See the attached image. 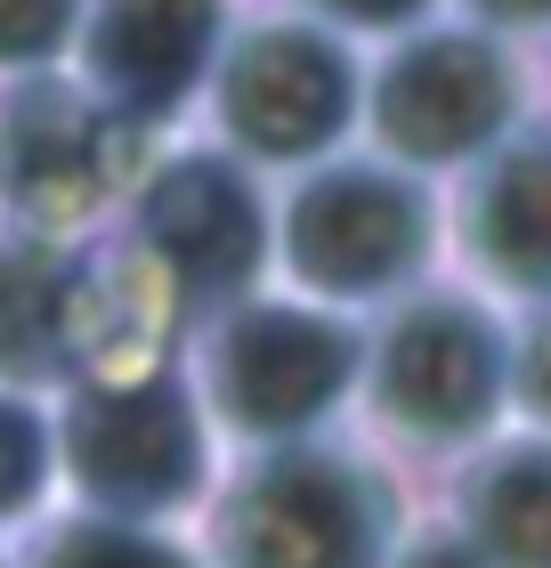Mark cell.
<instances>
[{
	"mask_svg": "<svg viewBox=\"0 0 551 568\" xmlns=\"http://www.w3.org/2000/svg\"><path fill=\"white\" fill-rule=\"evenodd\" d=\"M195 463V415L178 406V390H98L73 406V471L122 511L187 496Z\"/></svg>",
	"mask_w": 551,
	"mask_h": 568,
	"instance_id": "5b68a950",
	"label": "cell"
},
{
	"mask_svg": "<svg viewBox=\"0 0 551 568\" xmlns=\"http://www.w3.org/2000/svg\"><path fill=\"white\" fill-rule=\"evenodd\" d=\"M528 398H535L543 415H551V325L535 333V349H528Z\"/></svg>",
	"mask_w": 551,
	"mask_h": 568,
	"instance_id": "e0dca14e",
	"label": "cell"
},
{
	"mask_svg": "<svg viewBox=\"0 0 551 568\" xmlns=\"http://www.w3.org/2000/svg\"><path fill=\"white\" fill-rule=\"evenodd\" d=\"M374 398H381V415H398L422 438L479 430L487 406H494V333L462 301H422L381 342Z\"/></svg>",
	"mask_w": 551,
	"mask_h": 568,
	"instance_id": "3957f363",
	"label": "cell"
},
{
	"mask_svg": "<svg viewBox=\"0 0 551 568\" xmlns=\"http://www.w3.org/2000/svg\"><path fill=\"white\" fill-rule=\"evenodd\" d=\"M65 333V293L41 252H0V374H49Z\"/></svg>",
	"mask_w": 551,
	"mask_h": 568,
	"instance_id": "7c38bea8",
	"label": "cell"
},
{
	"mask_svg": "<svg viewBox=\"0 0 551 568\" xmlns=\"http://www.w3.org/2000/svg\"><path fill=\"white\" fill-rule=\"evenodd\" d=\"M479 528H487L494 560L551 568V455L494 463L487 487H479Z\"/></svg>",
	"mask_w": 551,
	"mask_h": 568,
	"instance_id": "4fadbf2b",
	"label": "cell"
},
{
	"mask_svg": "<svg viewBox=\"0 0 551 568\" xmlns=\"http://www.w3.org/2000/svg\"><path fill=\"white\" fill-rule=\"evenodd\" d=\"M146 236L195 293H235L259 268V203L220 163H171L146 195Z\"/></svg>",
	"mask_w": 551,
	"mask_h": 568,
	"instance_id": "ba28073f",
	"label": "cell"
},
{
	"mask_svg": "<svg viewBox=\"0 0 551 568\" xmlns=\"http://www.w3.org/2000/svg\"><path fill=\"white\" fill-rule=\"evenodd\" d=\"M340 374H349V333L293 308H252L220 342V398L244 430H300L333 406Z\"/></svg>",
	"mask_w": 551,
	"mask_h": 568,
	"instance_id": "8992f818",
	"label": "cell"
},
{
	"mask_svg": "<svg viewBox=\"0 0 551 568\" xmlns=\"http://www.w3.org/2000/svg\"><path fill=\"white\" fill-rule=\"evenodd\" d=\"M325 9H340V17H365V24H381V17H414L422 0H325Z\"/></svg>",
	"mask_w": 551,
	"mask_h": 568,
	"instance_id": "ac0fdd59",
	"label": "cell"
},
{
	"mask_svg": "<svg viewBox=\"0 0 551 568\" xmlns=\"http://www.w3.org/2000/svg\"><path fill=\"white\" fill-rule=\"evenodd\" d=\"M0 187L41 220H65L98 195V122L82 98L17 90L0 106Z\"/></svg>",
	"mask_w": 551,
	"mask_h": 568,
	"instance_id": "30bf717a",
	"label": "cell"
},
{
	"mask_svg": "<svg viewBox=\"0 0 551 568\" xmlns=\"http://www.w3.org/2000/svg\"><path fill=\"white\" fill-rule=\"evenodd\" d=\"M414 568H470V560H462V552H422Z\"/></svg>",
	"mask_w": 551,
	"mask_h": 568,
	"instance_id": "ffe728a7",
	"label": "cell"
},
{
	"mask_svg": "<svg viewBox=\"0 0 551 568\" xmlns=\"http://www.w3.org/2000/svg\"><path fill=\"white\" fill-rule=\"evenodd\" d=\"M511 114V73L494 49L479 41H414L381 82V139L414 154V163H438V154H462L503 131Z\"/></svg>",
	"mask_w": 551,
	"mask_h": 568,
	"instance_id": "52a82bcc",
	"label": "cell"
},
{
	"mask_svg": "<svg viewBox=\"0 0 551 568\" xmlns=\"http://www.w3.org/2000/svg\"><path fill=\"white\" fill-rule=\"evenodd\" d=\"M220 0H98L90 24V65L122 106L163 114L212 58Z\"/></svg>",
	"mask_w": 551,
	"mask_h": 568,
	"instance_id": "9c48e42d",
	"label": "cell"
},
{
	"mask_svg": "<svg viewBox=\"0 0 551 568\" xmlns=\"http://www.w3.org/2000/svg\"><path fill=\"white\" fill-rule=\"evenodd\" d=\"M487 17H511V24H528V17H551V0H479Z\"/></svg>",
	"mask_w": 551,
	"mask_h": 568,
	"instance_id": "d6986e66",
	"label": "cell"
},
{
	"mask_svg": "<svg viewBox=\"0 0 551 568\" xmlns=\"http://www.w3.org/2000/svg\"><path fill=\"white\" fill-rule=\"evenodd\" d=\"M381 504L389 496H374L340 463H276L259 487H244L227 545L244 568H365L374 528L389 520Z\"/></svg>",
	"mask_w": 551,
	"mask_h": 568,
	"instance_id": "6da1fadb",
	"label": "cell"
},
{
	"mask_svg": "<svg viewBox=\"0 0 551 568\" xmlns=\"http://www.w3.org/2000/svg\"><path fill=\"white\" fill-rule=\"evenodd\" d=\"M49 568H178V560L154 545H130V536H65Z\"/></svg>",
	"mask_w": 551,
	"mask_h": 568,
	"instance_id": "2e32d148",
	"label": "cell"
},
{
	"mask_svg": "<svg viewBox=\"0 0 551 568\" xmlns=\"http://www.w3.org/2000/svg\"><path fill=\"white\" fill-rule=\"evenodd\" d=\"M220 106L252 154H308L349 122V58L317 33H252L227 65Z\"/></svg>",
	"mask_w": 551,
	"mask_h": 568,
	"instance_id": "277c9868",
	"label": "cell"
},
{
	"mask_svg": "<svg viewBox=\"0 0 551 568\" xmlns=\"http://www.w3.org/2000/svg\"><path fill=\"white\" fill-rule=\"evenodd\" d=\"M33 479H41V430H33V415L0 406V511H17L33 496Z\"/></svg>",
	"mask_w": 551,
	"mask_h": 568,
	"instance_id": "9a60e30c",
	"label": "cell"
},
{
	"mask_svg": "<svg viewBox=\"0 0 551 568\" xmlns=\"http://www.w3.org/2000/svg\"><path fill=\"white\" fill-rule=\"evenodd\" d=\"M73 0H0V58H49L65 41Z\"/></svg>",
	"mask_w": 551,
	"mask_h": 568,
	"instance_id": "5bb4252c",
	"label": "cell"
},
{
	"mask_svg": "<svg viewBox=\"0 0 551 568\" xmlns=\"http://www.w3.org/2000/svg\"><path fill=\"white\" fill-rule=\"evenodd\" d=\"M422 261V195L381 171H333L293 203V268L325 293H374Z\"/></svg>",
	"mask_w": 551,
	"mask_h": 568,
	"instance_id": "7a4b0ae2",
	"label": "cell"
},
{
	"mask_svg": "<svg viewBox=\"0 0 551 568\" xmlns=\"http://www.w3.org/2000/svg\"><path fill=\"white\" fill-rule=\"evenodd\" d=\"M470 227H479L487 268H503L511 284L551 293V139L519 146V154H503V163L487 171Z\"/></svg>",
	"mask_w": 551,
	"mask_h": 568,
	"instance_id": "8fae6325",
	"label": "cell"
}]
</instances>
